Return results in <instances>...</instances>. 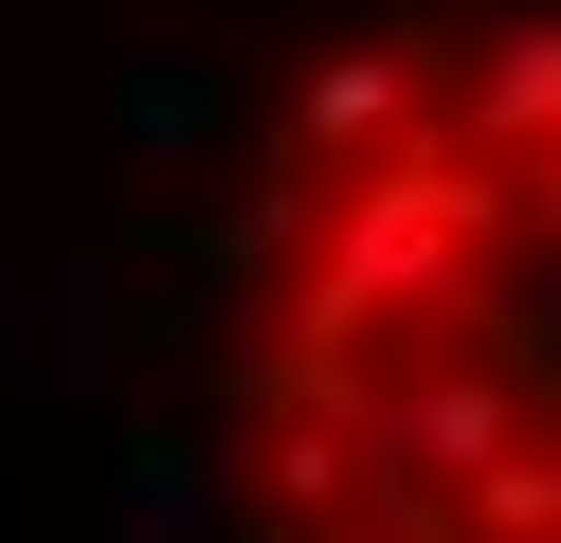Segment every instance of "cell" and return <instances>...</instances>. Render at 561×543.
Segmentation results:
<instances>
[{"mask_svg": "<svg viewBox=\"0 0 561 543\" xmlns=\"http://www.w3.org/2000/svg\"><path fill=\"white\" fill-rule=\"evenodd\" d=\"M254 543H561V0L380 19L236 217Z\"/></svg>", "mask_w": 561, "mask_h": 543, "instance_id": "6da1fadb", "label": "cell"}]
</instances>
